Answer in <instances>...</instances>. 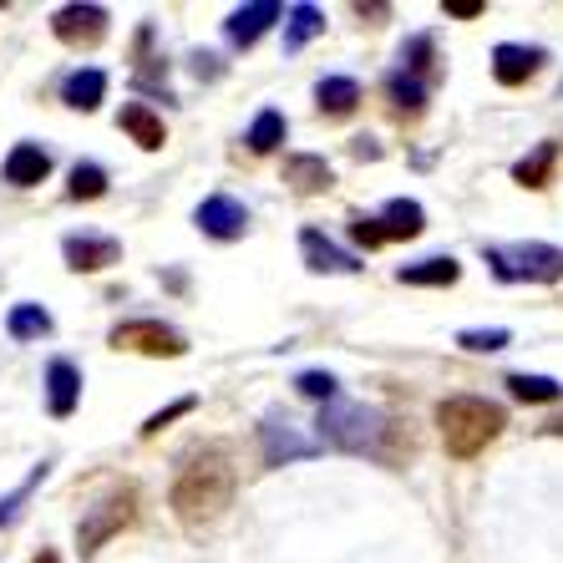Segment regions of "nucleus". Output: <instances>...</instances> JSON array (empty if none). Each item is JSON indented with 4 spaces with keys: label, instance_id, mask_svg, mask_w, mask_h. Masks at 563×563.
Listing matches in <instances>:
<instances>
[{
    "label": "nucleus",
    "instance_id": "13",
    "mask_svg": "<svg viewBox=\"0 0 563 563\" xmlns=\"http://www.w3.org/2000/svg\"><path fill=\"white\" fill-rule=\"evenodd\" d=\"M260 442H264V462H269V467L295 462V457H314V442H305V437L295 432L289 421H279V417H264Z\"/></svg>",
    "mask_w": 563,
    "mask_h": 563
},
{
    "label": "nucleus",
    "instance_id": "15",
    "mask_svg": "<svg viewBox=\"0 0 563 563\" xmlns=\"http://www.w3.org/2000/svg\"><path fill=\"white\" fill-rule=\"evenodd\" d=\"M118 128L128 132L132 143L143 147V153H157V147L168 143V128H163V118H157V112H153L147 102H122Z\"/></svg>",
    "mask_w": 563,
    "mask_h": 563
},
{
    "label": "nucleus",
    "instance_id": "19",
    "mask_svg": "<svg viewBox=\"0 0 563 563\" xmlns=\"http://www.w3.org/2000/svg\"><path fill=\"white\" fill-rule=\"evenodd\" d=\"M285 184L295 188V194H325V188L335 184V173H330L325 157L300 153V157H285Z\"/></svg>",
    "mask_w": 563,
    "mask_h": 563
},
{
    "label": "nucleus",
    "instance_id": "17",
    "mask_svg": "<svg viewBox=\"0 0 563 563\" xmlns=\"http://www.w3.org/2000/svg\"><path fill=\"white\" fill-rule=\"evenodd\" d=\"M538 62H543V52H533V46H512V41H503L498 52H493V77H498L503 87H523V81L538 71Z\"/></svg>",
    "mask_w": 563,
    "mask_h": 563
},
{
    "label": "nucleus",
    "instance_id": "20",
    "mask_svg": "<svg viewBox=\"0 0 563 563\" xmlns=\"http://www.w3.org/2000/svg\"><path fill=\"white\" fill-rule=\"evenodd\" d=\"M396 279H401V285H437V289H446V285H457V279H462V264L452 260V254H437V260L401 264V269H396Z\"/></svg>",
    "mask_w": 563,
    "mask_h": 563
},
{
    "label": "nucleus",
    "instance_id": "2",
    "mask_svg": "<svg viewBox=\"0 0 563 563\" xmlns=\"http://www.w3.org/2000/svg\"><path fill=\"white\" fill-rule=\"evenodd\" d=\"M396 427L386 417H380L376 407H366V401H325V411H320V442L341 446V452H351V457H380L391 462V446H386V437H391Z\"/></svg>",
    "mask_w": 563,
    "mask_h": 563
},
{
    "label": "nucleus",
    "instance_id": "24",
    "mask_svg": "<svg viewBox=\"0 0 563 563\" xmlns=\"http://www.w3.org/2000/svg\"><path fill=\"white\" fill-rule=\"evenodd\" d=\"M46 472H52V462H36V467L26 472V483H15L5 498H0V528H11L15 518H21V508L31 503V493H36L41 483H46Z\"/></svg>",
    "mask_w": 563,
    "mask_h": 563
},
{
    "label": "nucleus",
    "instance_id": "31",
    "mask_svg": "<svg viewBox=\"0 0 563 563\" xmlns=\"http://www.w3.org/2000/svg\"><path fill=\"white\" fill-rule=\"evenodd\" d=\"M295 391L310 396V401H335V391H341V386H335V376H330V371H305V376L295 380Z\"/></svg>",
    "mask_w": 563,
    "mask_h": 563
},
{
    "label": "nucleus",
    "instance_id": "11",
    "mask_svg": "<svg viewBox=\"0 0 563 563\" xmlns=\"http://www.w3.org/2000/svg\"><path fill=\"white\" fill-rule=\"evenodd\" d=\"M77 407H81V371H77V361L56 355L52 366H46V411L56 421H66Z\"/></svg>",
    "mask_w": 563,
    "mask_h": 563
},
{
    "label": "nucleus",
    "instance_id": "7",
    "mask_svg": "<svg viewBox=\"0 0 563 563\" xmlns=\"http://www.w3.org/2000/svg\"><path fill=\"white\" fill-rule=\"evenodd\" d=\"M107 21H112V15H107L102 5H62V11L52 15V31L62 46L87 52V46H97V41L107 36Z\"/></svg>",
    "mask_w": 563,
    "mask_h": 563
},
{
    "label": "nucleus",
    "instance_id": "36",
    "mask_svg": "<svg viewBox=\"0 0 563 563\" xmlns=\"http://www.w3.org/2000/svg\"><path fill=\"white\" fill-rule=\"evenodd\" d=\"M376 153H380V147L371 143V137H355V157H376Z\"/></svg>",
    "mask_w": 563,
    "mask_h": 563
},
{
    "label": "nucleus",
    "instance_id": "21",
    "mask_svg": "<svg viewBox=\"0 0 563 563\" xmlns=\"http://www.w3.org/2000/svg\"><path fill=\"white\" fill-rule=\"evenodd\" d=\"M376 223H380V239H417L421 229H427V213H421V203H411V198H391Z\"/></svg>",
    "mask_w": 563,
    "mask_h": 563
},
{
    "label": "nucleus",
    "instance_id": "14",
    "mask_svg": "<svg viewBox=\"0 0 563 563\" xmlns=\"http://www.w3.org/2000/svg\"><path fill=\"white\" fill-rule=\"evenodd\" d=\"M300 250H305V264H310L314 275H355V269H361V260H355V254H345L341 244H330L320 229H305Z\"/></svg>",
    "mask_w": 563,
    "mask_h": 563
},
{
    "label": "nucleus",
    "instance_id": "34",
    "mask_svg": "<svg viewBox=\"0 0 563 563\" xmlns=\"http://www.w3.org/2000/svg\"><path fill=\"white\" fill-rule=\"evenodd\" d=\"M351 239L361 244V250H376V244H386V239H380V223H376V219H355V223H351Z\"/></svg>",
    "mask_w": 563,
    "mask_h": 563
},
{
    "label": "nucleus",
    "instance_id": "3",
    "mask_svg": "<svg viewBox=\"0 0 563 563\" xmlns=\"http://www.w3.org/2000/svg\"><path fill=\"white\" fill-rule=\"evenodd\" d=\"M437 427H442V442L452 457H477L508 421H503V407H493L483 396H446L437 407Z\"/></svg>",
    "mask_w": 563,
    "mask_h": 563
},
{
    "label": "nucleus",
    "instance_id": "27",
    "mask_svg": "<svg viewBox=\"0 0 563 563\" xmlns=\"http://www.w3.org/2000/svg\"><path fill=\"white\" fill-rule=\"evenodd\" d=\"M250 153H275L279 143H285V118H279L275 107H264L260 118H254V128H250Z\"/></svg>",
    "mask_w": 563,
    "mask_h": 563
},
{
    "label": "nucleus",
    "instance_id": "25",
    "mask_svg": "<svg viewBox=\"0 0 563 563\" xmlns=\"http://www.w3.org/2000/svg\"><path fill=\"white\" fill-rule=\"evenodd\" d=\"M107 194V168L102 163H77L71 178H66V198H77V203H92V198Z\"/></svg>",
    "mask_w": 563,
    "mask_h": 563
},
{
    "label": "nucleus",
    "instance_id": "18",
    "mask_svg": "<svg viewBox=\"0 0 563 563\" xmlns=\"http://www.w3.org/2000/svg\"><path fill=\"white\" fill-rule=\"evenodd\" d=\"M314 102L325 118H351L355 107H361V81L355 77H320L314 81Z\"/></svg>",
    "mask_w": 563,
    "mask_h": 563
},
{
    "label": "nucleus",
    "instance_id": "23",
    "mask_svg": "<svg viewBox=\"0 0 563 563\" xmlns=\"http://www.w3.org/2000/svg\"><path fill=\"white\" fill-rule=\"evenodd\" d=\"M285 21H289L285 26V52H300L305 41L325 31V11H320V5H289Z\"/></svg>",
    "mask_w": 563,
    "mask_h": 563
},
{
    "label": "nucleus",
    "instance_id": "12",
    "mask_svg": "<svg viewBox=\"0 0 563 563\" xmlns=\"http://www.w3.org/2000/svg\"><path fill=\"white\" fill-rule=\"evenodd\" d=\"M279 15H285V11H279L275 0H254V5H239V11L229 15V21H223V36H229V46H239V52H250L254 41H260L264 31L275 26Z\"/></svg>",
    "mask_w": 563,
    "mask_h": 563
},
{
    "label": "nucleus",
    "instance_id": "37",
    "mask_svg": "<svg viewBox=\"0 0 563 563\" xmlns=\"http://www.w3.org/2000/svg\"><path fill=\"white\" fill-rule=\"evenodd\" d=\"M31 563H62V553H56V549H41V553H36V559H31Z\"/></svg>",
    "mask_w": 563,
    "mask_h": 563
},
{
    "label": "nucleus",
    "instance_id": "5",
    "mask_svg": "<svg viewBox=\"0 0 563 563\" xmlns=\"http://www.w3.org/2000/svg\"><path fill=\"white\" fill-rule=\"evenodd\" d=\"M487 264L498 279H538V285H553L563 279V250L553 244H512V250H487Z\"/></svg>",
    "mask_w": 563,
    "mask_h": 563
},
{
    "label": "nucleus",
    "instance_id": "8",
    "mask_svg": "<svg viewBox=\"0 0 563 563\" xmlns=\"http://www.w3.org/2000/svg\"><path fill=\"white\" fill-rule=\"evenodd\" d=\"M62 260H66V269H77V275H102V269H112V264L122 260V244L112 234H66Z\"/></svg>",
    "mask_w": 563,
    "mask_h": 563
},
{
    "label": "nucleus",
    "instance_id": "6",
    "mask_svg": "<svg viewBox=\"0 0 563 563\" xmlns=\"http://www.w3.org/2000/svg\"><path fill=\"white\" fill-rule=\"evenodd\" d=\"M112 351H137V355H168V361H178V355H188V341H184V330H173L163 325V320H128V325H118L112 335Z\"/></svg>",
    "mask_w": 563,
    "mask_h": 563
},
{
    "label": "nucleus",
    "instance_id": "16",
    "mask_svg": "<svg viewBox=\"0 0 563 563\" xmlns=\"http://www.w3.org/2000/svg\"><path fill=\"white\" fill-rule=\"evenodd\" d=\"M102 97H107V71H97V66H77V71L62 81V102L71 107V112H97Z\"/></svg>",
    "mask_w": 563,
    "mask_h": 563
},
{
    "label": "nucleus",
    "instance_id": "26",
    "mask_svg": "<svg viewBox=\"0 0 563 563\" xmlns=\"http://www.w3.org/2000/svg\"><path fill=\"white\" fill-rule=\"evenodd\" d=\"M553 163H559V143H538V153L523 157V163L512 168V178H518L523 188H543L549 184V173H553Z\"/></svg>",
    "mask_w": 563,
    "mask_h": 563
},
{
    "label": "nucleus",
    "instance_id": "28",
    "mask_svg": "<svg viewBox=\"0 0 563 563\" xmlns=\"http://www.w3.org/2000/svg\"><path fill=\"white\" fill-rule=\"evenodd\" d=\"M386 92H391V102H396V112H411L417 118L421 107H427V87H421L411 71H391V81H386Z\"/></svg>",
    "mask_w": 563,
    "mask_h": 563
},
{
    "label": "nucleus",
    "instance_id": "30",
    "mask_svg": "<svg viewBox=\"0 0 563 563\" xmlns=\"http://www.w3.org/2000/svg\"><path fill=\"white\" fill-rule=\"evenodd\" d=\"M401 71H411L417 81L432 71V36H411L407 46H401Z\"/></svg>",
    "mask_w": 563,
    "mask_h": 563
},
{
    "label": "nucleus",
    "instance_id": "33",
    "mask_svg": "<svg viewBox=\"0 0 563 563\" xmlns=\"http://www.w3.org/2000/svg\"><path fill=\"white\" fill-rule=\"evenodd\" d=\"M198 401L194 396H184V401H173V407H163V411H153V417L143 421V437H157L163 432V427H168V421H178V417H188V411H194Z\"/></svg>",
    "mask_w": 563,
    "mask_h": 563
},
{
    "label": "nucleus",
    "instance_id": "32",
    "mask_svg": "<svg viewBox=\"0 0 563 563\" xmlns=\"http://www.w3.org/2000/svg\"><path fill=\"white\" fill-rule=\"evenodd\" d=\"M508 341H512L508 330H462V335H457L462 351H503Z\"/></svg>",
    "mask_w": 563,
    "mask_h": 563
},
{
    "label": "nucleus",
    "instance_id": "22",
    "mask_svg": "<svg viewBox=\"0 0 563 563\" xmlns=\"http://www.w3.org/2000/svg\"><path fill=\"white\" fill-rule=\"evenodd\" d=\"M5 330H11V341H41V335H52V310H41V305H15L5 314Z\"/></svg>",
    "mask_w": 563,
    "mask_h": 563
},
{
    "label": "nucleus",
    "instance_id": "35",
    "mask_svg": "<svg viewBox=\"0 0 563 563\" xmlns=\"http://www.w3.org/2000/svg\"><path fill=\"white\" fill-rule=\"evenodd\" d=\"M442 11L457 15V21H472V15H483V0H446Z\"/></svg>",
    "mask_w": 563,
    "mask_h": 563
},
{
    "label": "nucleus",
    "instance_id": "1",
    "mask_svg": "<svg viewBox=\"0 0 563 563\" xmlns=\"http://www.w3.org/2000/svg\"><path fill=\"white\" fill-rule=\"evenodd\" d=\"M234 457L223 446H194L178 472H173V487H168V508L173 518L184 528H209L223 518V508L234 503Z\"/></svg>",
    "mask_w": 563,
    "mask_h": 563
},
{
    "label": "nucleus",
    "instance_id": "9",
    "mask_svg": "<svg viewBox=\"0 0 563 563\" xmlns=\"http://www.w3.org/2000/svg\"><path fill=\"white\" fill-rule=\"evenodd\" d=\"M194 223L209 239H244V229H250V209H244L239 198H229V194H213V198L198 203Z\"/></svg>",
    "mask_w": 563,
    "mask_h": 563
},
{
    "label": "nucleus",
    "instance_id": "4",
    "mask_svg": "<svg viewBox=\"0 0 563 563\" xmlns=\"http://www.w3.org/2000/svg\"><path fill=\"white\" fill-rule=\"evenodd\" d=\"M132 518H137V483H128V477L107 483L102 498H92L87 508H81V523H77L81 559H92L102 543H112L122 528H132Z\"/></svg>",
    "mask_w": 563,
    "mask_h": 563
},
{
    "label": "nucleus",
    "instance_id": "29",
    "mask_svg": "<svg viewBox=\"0 0 563 563\" xmlns=\"http://www.w3.org/2000/svg\"><path fill=\"white\" fill-rule=\"evenodd\" d=\"M508 391L518 396V401H559L563 386L549 376H508Z\"/></svg>",
    "mask_w": 563,
    "mask_h": 563
},
{
    "label": "nucleus",
    "instance_id": "10",
    "mask_svg": "<svg viewBox=\"0 0 563 563\" xmlns=\"http://www.w3.org/2000/svg\"><path fill=\"white\" fill-rule=\"evenodd\" d=\"M46 178H52V153L41 143H15L5 153V163H0V184H11V188H36Z\"/></svg>",
    "mask_w": 563,
    "mask_h": 563
}]
</instances>
